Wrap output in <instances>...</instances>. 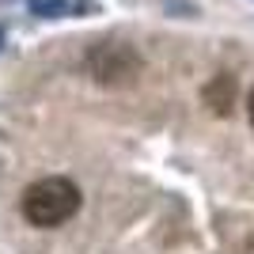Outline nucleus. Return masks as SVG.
Returning <instances> with one entry per match:
<instances>
[{
  "instance_id": "f257e3e1",
  "label": "nucleus",
  "mask_w": 254,
  "mask_h": 254,
  "mask_svg": "<svg viewBox=\"0 0 254 254\" xmlns=\"http://www.w3.org/2000/svg\"><path fill=\"white\" fill-rule=\"evenodd\" d=\"M80 212V186L64 175L38 179L23 190V220L31 228H61Z\"/></svg>"
},
{
  "instance_id": "f03ea898",
  "label": "nucleus",
  "mask_w": 254,
  "mask_h": 254,
  "mask_svg": "<svg viewBox=\"0 0 254 254\" xmlns=\"http://www.w3.org/2000/svg\"><path fill=\"white\" fill-rule=\"evenodd\" d=\"M87 64H91L99 84H118V80H129V76L137 72V53L110 42V46H95L91 57H87Z\"/></svg>"
},
{
  "instance_id": "7ed1b4c3",
  "label": "nucleus",
  "mask_w": 254,
  "mask_h": 254,
  "mask_svg": "<svg viewBox=\"0 0 254 254\" xmlns=\"http://www.w3.org/2000/svg\"><path fill=\"white\" fill-rule=\"evenodd\" d=\"M232 103H235V80L232 76H216V80L205 87V106H209L212 114L228 118L232 114Z\"/></svg>"
},
{
  "instance_id": "20e7f679",
  "label": "nucleus",
  "mask_w": 254,
  "mask_h": 254,
  "mask_svg": "<svg viewBox=\"0 0 254 254\" xmlns=\"http://www.w3.org/2000/svg\"><path fill=\"white\" fill-rule=\"evenodd\" d=\"M247 114H251V126H254V87H251V99H247Z\"/></svg>"
},
{
  "instance_id": "39448f33",
  "label": "nucleus",
  "mask_w": 254,
  "mask_h": 254,
  "mask_svg": "<svg viewBox=\"0 0 254 254\" xmlns=\"http://www.w3.org/2000/svg\"><path fill=\"white\" fill-rule=\"evenodd\" d=\"M0 38H4V34H0Z\"/></svg>"
}]
</instances>
